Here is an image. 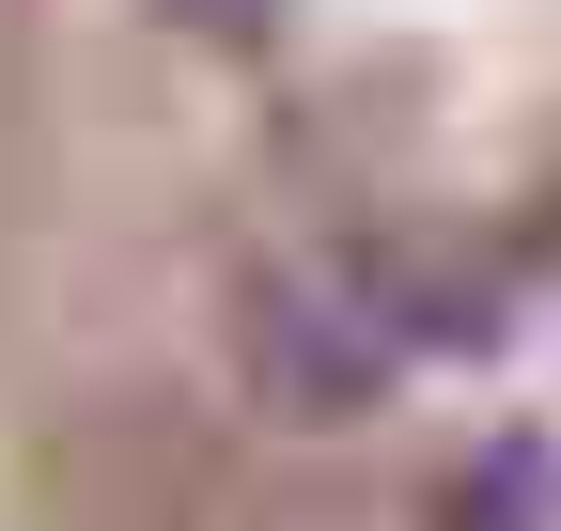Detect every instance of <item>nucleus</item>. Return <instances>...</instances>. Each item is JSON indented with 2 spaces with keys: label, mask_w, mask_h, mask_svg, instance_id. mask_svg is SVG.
I'll return each mask as SVG.
<instances>
[{
  "label": "nucleus",
  "mask_w": 561,
  "mask_h": 531,
  "mask_svg": "<svg viewBox=\"0 0 561 531\" xmlns=\"http://www.w3.org/2000/svg\"><path fill=\"white\" fill-rule=\"evenodd\" d=\"M405 360H421V266H390V250H297V266L250 282V375H265V407L343 422V407H375Z\"/></svg>",
  "instance_id": "nucleus-1"
},
{
  "label": "nucleus",
  "mask_w": 561,
  "mask_h": 531,
  "mask_svg": "<svg viewBox=\"0 0 561 531\" xmlns=\"http://www.w3.org/2000/svg\"><path fill=\"white\" fill-rule=\"evenodd\" d=\"M453 531H561V438H500V453L468 470Z\"/></svg>",
  "instance_id": "nucleus-2"
}]
</instances>
